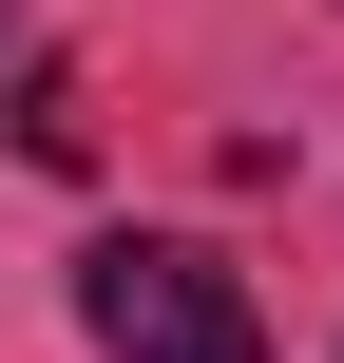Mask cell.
<instances>
[{
	"mask_svg": "<svg viewBox=\"0 0 344 363\" xmlns=\"http://www.w3.org/2000/svg\"><path fill=\"white\" fill-rule=\"evenodd\" d=\"M0 57H19V0H0Z\"/></svg>",
	"mask_w": 344,
	"mask_h": 363,
	"instance_id": "3",
	"label": "cell"
},
{
	"mask_svg": "<svg viewBox=\"0 0 344 363\" xmlns=\"http://www.w3.org/2000/svg\"><path fill=\"white\" fill-rule=\"evenodd\" d=\"M77 325L115 363H268V306H249L211 249H172V230H115V249L77 268Z\"/></svg>",
	"mask_w": 344,
	"mask_h": 363,
	"instance_id": "1",
	"label": "cell"
},
{
	"mask_svg": "<svg viewBox=\"0 0 344 363\" xmlns=\"http://www.w3.org/2000/svg\"><path fill=\"white\" fill-rule=\"evenodd\" d=\"M19 153H38V172H77V153H96V96H77L57 57H19Z\"/></svg>",
	"mask_w": 344,
	"mask_h": 363,
	"instance_id": "2",
	"label": "cell"
}]
</instances>
